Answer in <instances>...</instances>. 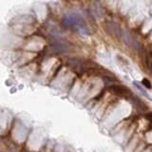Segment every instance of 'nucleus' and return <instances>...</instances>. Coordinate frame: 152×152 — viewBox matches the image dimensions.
<instances>
[{"label":"nucleus","mask_w":152,"mask_h":152,"mask_svg":"<svg viewBox=\"0 0 152 152\" xmlns=\"http://www.w3.org/2000/svg\"><path fill=\"white\" fill-rule=\"evenodd\" d=\"M64 23L66 27L74 28L83 34H89V30L84 22L83 17L77 12H69L64 17Z\"/></svg>","instance_id":"f257e3e1"},{"label":"nucleus","mask_w":152,"mask_h":152,"mask_svg":"<svg viewBox=\"0 0 152 152\" xmlns=\"http://www.w3.org/2000/svg\"><path fill=\"white\" fill-rule=\"evenodd\" d=\"M52 49H53L56 52L59 53H63L68 50V46L63 41H56L52 44Z\"/></svg>","instance_id":"f03ea898"},{"label":"nucleus","mask_w":152,"mask_h":152,"mask_svg":"<svg viewBox=\"0 0 152 152\" xmlns=\"http://www.w3.org/2000/svg\"><path fill=\"white\" fill-rule=\"evenodd\" d=\"M133 85H134V87H135L138 90H139V91H140L142 95H144L145 97H146L148 100H151V99H150V96L148 95V93L146 92V90H145L144 88H142V86L139 82H137V81H133Z\"/></svg>","instance_id":"7ed1b4c3"}]
</instances>
